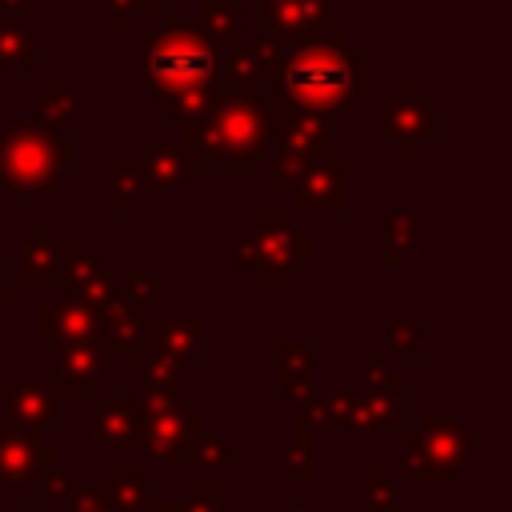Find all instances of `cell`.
<instances>
[{"label":"cell","mask_w":512,"mask_h":512,"mask_svg":"<svg viewBox=\"0 0 512 512\" xmlns=\"http://www.w3.org/2000/svg\"><path fill=\"white\" fill-rule=\"evenodd\" d=\"M280 80L292 104L312 112H344L360 92V64L344 48V36H332L328 44L316 40L296 48L280 68Z\"/></svg>","instance_id":"obj_1"},{"label":"cell","mask_w":512,"mask_h":512,"mask_svg":"<svg viewBox=\"0 0 512 512\" xmlns=\"http://www.w3.org/2000/svg\"><path fill=\"white\" fill-rule=\"evenodd\" d=\"M152 80L156 88L180 108H196L200 96H204V84L212 76V48L204 36H192V32H168V36H156V48H152Z\"/></svg>","instance_id":"obj_2"},{"label":"cell","mask_w":512,"mask_h":512,"mask_svg":"<svg viewBox=\"0 0 512 512\" xmlns=\"http://www.w3.org/2000/svg\"><path fill=\"white\" fill-rule=\"evenodd\" d=\"M216 140H220V152H244V156H260L264 148V120H260V108L244 96V92H228L220 100V116H216Z\"/></svg>","instance_id":"obj_3"},{"label":"cell","mask_w":512,"mask_h":512,"mask_svg":"<svg viewBox=\"0 0 512 512\" xmlns=\"http://www.w3.org/2000/svg\"><path fill=\"white\" fill-rule=\"evenodd\" d=\"M4 156V172L12 184H20V176H28L24 184H44L52 180V172H60V148L40 132H12Z\"/></svg>","instance_id":"obj_4"},{"label":"cell","mask_w":512,"mask_h":512,"mask_svg":"<svg viewBox=\"0 0 512 512\" xmlns=\"http://www.w3.org/2000/svg\"><path fill=\"white\" fill-rule=\"evenodd\" d=\"M328 0H264V28L276 36H300L324 28Z\"/></svg>","instance_id":"obj_5"},{"label":"cell","mask_w":512,"mask_h":512,"mask_svg":"<svg viewBox=\"0 0 512 512\" xmlns=\"http://www.w3.org/2000/svg\"><path fill=\"white\" fill-rule=\"evenodd\" d=\"M208 28L220 32H236V0H208Z\"/></svg>","instance_id":"obj_6"},{"label":"cell","mask_w":512,"mask_h":512,"mask_svg":"<svg viewBox=\"0 0 512 512\" xmlns=\"http://www.w3.org/2000/svg\"><path fill=\"white\" fill-rule=\"evenodd\" d=\"M16 44H20V48H32V36H28L24 28H0V56H4L8 64H24V56L16 52Z\"/></svg>","instance_id":"obj_7"}]
</instances>
